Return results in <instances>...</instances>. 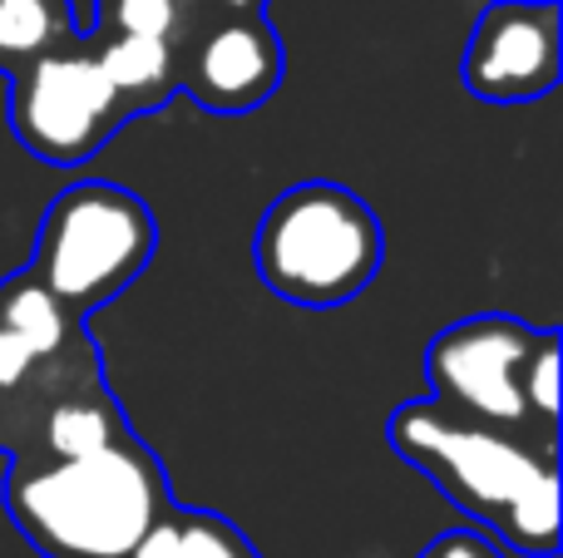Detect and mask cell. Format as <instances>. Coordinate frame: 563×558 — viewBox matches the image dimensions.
Segmentation results:
<instances>
[{
  "mask_svg": "<svg viewBox=\"0 0 563 558\" xmlns=\"http://www.w3.org/2000/svg\"><path fill=\"white\" fill-rule=\"evenodd\" d=\"M0 332L20 336L35 351H65V346L85 342L89 322L69 312L30 267H20L15 277L0 282Z\"/></svg>",
  "mask_w": 563,
  "mask_h": 558,
  "instance_id": "obj_11",
  "label": "cell"
},
{
  "mask_svg": "<svg viewBox=\"0 0 563 558\" xmlns=\"http://www.w3.org/2000/svg\"><path fill=\"white\" fill-rule=\"evenodd\" d=\"M416 558H509V554L479 529H445V534H435Z\"/></svg>",
  "mask_w": 563,
  "mask_h": 558,
  "instance_id": "obj_16",
  "label": "cell"
},
{
  "mask_svg": "<svg viewBox=\"0 0 563 558\" xmlns=\"http://www.w3.org/2000/svg\"><path fill=\"white\" fill-rule=\"evenodd\" d=\"M539 336L544 326L509 312H475L450 322L426 346V401H435L460 421L534 435L525 395H519V371L534 356Z\"/></svg>",
  "mask_w": 563,
  "mask_h": 558,
  "instance_id": "obj_6",
  "label": "cell"
},
{
  "mask_svg": "<svg viewBox=\"0 0 563 558\" xmlns=\"http://www.w3.org/2000/svg\"><path fill=\"white\" fill-rule=\"evenodd\" d=\"M129 558H263V554L223 514L168 504L154 520V529L129 549Z\"/></svg>",
  "mask_w": 563,
  "mask_h": 558,
  "instance_id": "obj_12",
  "label": "cell"
},
{
  "mask_svg": "<svg viewBox=\"0 0 563 558\" xmlns=\"http://www.w3.org/2000/svg\"><path fill=\"white\" fill-rule=\"evenodd\" d=\"M203 20L194 15V0H95V35H139L158 40V45L178 49L194 40V30Z\"/></svg>",
  "mask_w": 563,
  "mask_h": 558,
  "instance_id": "obj_14",
  "label": "cell"
},
{
  "mask_svg": "<svg viewBox=\"0 0 563 558\" xmlns=\"http://www.w3.org/2000/svg\"><path fill=\"white\" fill-rule=\"evenodd\" d=\"M95 59L114 94L129 104V114H154L158 104L178 94V49L139 35H99Z\"/></svg>",
  "mask_w": 563,
  "mask_h": 558,
  "instance_id": "obj_10",
  "label": "cell"
},
{
  "mask_svg": "<svg viewBox=\"0 0 563 558\" xmlns=\"http://www.w3.org/2000/svg\"><path fill=\"white\" fill-rule=\"evenodd\" d=\"M386 233L351 188L307 178L273 198L253 237V263L267 292L291 306H346L380 272Z\"/></svg>",
  "mask_w": 563,
  "mask_h": 558,
  "instance_id": "obj_3",
  "label": "cell"
},
{
  "mask_svg": "<svg viewBox=\"0 0 563 558\" xmlns=\"http://www.w3.org/2000/svg\"><path fill=\"white\" fill-rule=\"evenodd\" d=\"M287 55L267 15H208L178 55V89L213 114H247L277 94Z\"/></svg>",
  "mask_w": 563,
  "mask_h": 558,
  "instance_id": "obj_8",
  "label": "cell"
},
{
  "mask_svg": "<svg viewBox=\"0 0 563 558\" xmlns=\"http://www.w3.org/2000/svg\"><path fill=\"white\" fill-rule=\"evenodd\" d=\"M99 386L109 381L95 336L65 346V351H35L20 336L0 332V455L10 465L30 460L49 415Z\"/></svg>",
  "mask_w": 563,
  "mask_h": 558,
  "instance_id": "obj_9",
  "label": "cell"
},
{
  "mask_svg": "<svg viewBox=\"0 0 563 558\" xmlns=\"http://www.w3.org/2000/svg\"><path fill=\"white\" fill-rule=\"evenodd\" d=\"M386 440L505 554H559V445L460 421L435 401L396 405Z\"/></svg>",
  "mask_w": 563,
  "mask_h": 558,
  "instance_id": "obj_1",
  "label": "cell"
},
{
  "mask_svg": "<svg viewBox=\"0 0 563 558\" xmlns=\"http://www.w3.org/2000/svg\"><path fill=\"white\" fill-rule=\"evenodd\" d=\"M0 504L40 558H129L174 490L158 455L134 435L85 460L10 465Z\"/></svg>",
  "mask_w": 563,
  "mask_h": 558,
  "instance_id": "obj_2",
  "label": "cell"
},
{
  "mask_svg": "<svg viewBox=\"0 0 563 558\" xmlns=\"http://www.w3.org/2000/svg\"><path fill=\"white\" fill-rule=\"evenodd\" d=\"M10 134L35 164L79 168L129 124V104L104 79L89 40L40 55L20 75H10Z\"/></svg>",
  "mask_w": 563,
  "mask_h": 558,
  "instance_id": "obj_5",
  "label": "cell"
},
{
  "mask_svg": "<svg viewBox=\"0 0 563 558\" xmlns=\"http://www.w3.org/2000/svg\"><path fill=\"white\" fill-rule=\"evenodd\" d=\"M519 395H525L534 435L559 445V332H549V326L539 336L534 356L525 361V371H519Z\"/></svg>",
  "mask_w": 563,
  "mask_h": 558,
  "instance_id": "obj_15",
  "label": "cell"
},
{
  "mask_svg": "<svg viewBox=\"0 0 563 558\" xmlns=\"http://www.w3.org/2000/svg\"><path fill=\"white\" fill-rule=\"evenodd\" d=\"M194 5H208L213 15H263L267 0H194Z\"/></svg>",
  "mask_w": 563,
  "mask_h": 558,
  "instance_id": "obj_17",
  "label": "cell"
},
{
  "mask_svg": "<svg viewBox=\"0 0 563 558\" xmlns=\"http://www.w3.org/2000/svg\"><path fill=\"white\" fill-rule=\"evenodd\" d=\"M154 247L158 223L144 198L134 188L89 178V183H69L45 208L35 257L25 267L75 316H89L144 277Z\"/></svg>",
  "mask_w": 563,
  "mask_h": 558,
  "instance_id": "obj_4",
  "label": "cell"
},
{
  "mask_svg": "<svg viewBox=\"0 0 563 558\" xmlns=\"http://www.w3.org/2000/svg\"><path fill=\"white\" fill-rule=\"evenodd\" d=\"M75 0H0V75H20L40 55L75 45Z\"/></svg>",
  "mask_w": 563,
  "mask_h": 558,
  "instance_id": "obj_13",
  "label": "cell"
},
{
  "mask_svg": "<svg viewBox=\"0 0 563 558\" xmlns=\"http://www.w3.org/2000/svg\"><path fill=\"white\" fill-rule=\"evenodd\" d=\"M465 89L485 104H529L559 89L563 10L559 0H495L475 15L465 59Z\"/></svg>",
  "mask_w": 563,
  "mask_h": 558,
  "instance_id": "obj_7",
  "label": "cell"
}]
</instances>
